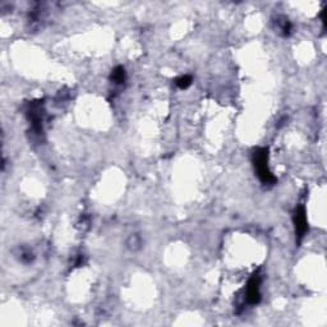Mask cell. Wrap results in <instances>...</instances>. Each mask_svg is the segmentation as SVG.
<instances>
[{"label":"cell","mask_w":327,"mask_h":327,"mask_svg":"<svg viewBox=\"0 0 327 327\" xmlns=\"http://www.w3.org/2000/svg\"><path fill=\"white\" fill-rule=\"evenodd\" d=\"M294 224H295V231L298 234V238L300 239L304 236L306 231H307V219H306V210L303 206L295 208L294 212Z\"/></svg>","instance_id":"3957f363"},{"label":"cell","mask_w":327,"mask_h":327,"mask_svg":"<svg viewBox=\"0 0 327 327\" xmlns=\"http://www.w3.org/2000/svg\"><path fill=\"white\" fill-rule=\"evenodd\" d=\"M267 160H269V152H267V148H257L253 154V164L254 167L257 170V175L261 179V182L264 184H274L276 182L275 177L272 175V172L270 171L269 165H267Z\"/></svg>","instance_id":"6da1fadb"},{"label":"cell","mask_w":327,"mask_h":327,"mask_svg":"<svg viewBox=\"0 0 327 327\" xmlns=\"http://www.w3.org/2000/svg\"><path fill=\"white\" fill-rule=\"evenodd\" d=\"M112 81L114 83L120 84V83H124L125 81V71L123 67H117V68L113 71L112 73Z\"/></svg>","instance_id":"277c9868"},{"label":"cell","mask_w":327,"mask_h":327,"mask_svg":"<svg viewBox=\"0 0 327 327\" xmlns=\"http://www.w3.org/2000/svg\"><path fill=\"white\" fill-rule=\"evenodd\" d=\"M190 83H192V78L189 76H183L177 79V86L180 89H187L188 86H190Z\"/></svg>","instance_id":"5b68a950"},{"label":"cell","mask_w":327,"mask_h":327,"mask_svg":"<svg viewBox=\"0 0 327 327\" xmlns=\"http://www.w3.org/2000/svg\"><path fill=\"white\" fill-rule=\"evenodd\" d=\"M259 284H261V277L258 275H254L248 282V288H247V302L249 304H257L261 299V294H259Z\"/></svg>","instance_id":"7a4b0ae2"}]
</instances>
